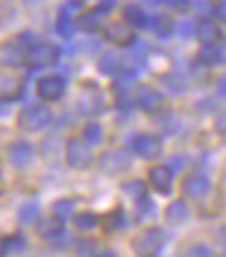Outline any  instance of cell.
Here are the masks:
<instances>
[{
	"label": "cell",
	"instance_id": "2",
	"mask_svg": "<svg viewBox=\"0 0 226 257\" xmlns=\"http://www.w3.org/2000/svg\"><path fill=\"white\" fill-rule=\"evenodd\" d=\"M163 245H166V233H163V230L146 228L131 240V250H134L136 255H158Z\"/></svg>",
	"mask_w": 226,
	"mask_h": 257
},
{
	"label": "cell",
	"instance_id": "18",
	"mask_svg": "<svg viewBox=\"0 0 226 257\" xmlns=\"http://www.w3.org/2000/svg\"><path fill=\"white\" fill-rule=\"evenodd\" d=\"M20 92H22V83L13 75L0 73V100H15L20 97Z\"/></svg>",
	"mask_w": 226,
	"mask_h": 257
},
{
	"label": "cell",
	"instance_id": "42",
	"mask_svg": "<svg viewBox=\"0 0 226 257\" xmlns=\"http://www.w3.org/2000/svg\"><path fill=\"white\" fill-rule=\"evenodd\" d=\"M216 56H219V63H226V39L216 46Z\"/></svg>",
	"mask_w": 226,
	"mask_h": 257
},
{
	"label": "cell",
	"instance_id": "41",
	"mask_svg": "<svg viewBox=\"0 0 226 257\" xmlns=\"http://www.w3.org/2000/svg\"><path fill=\"white\" fill-rule=\"evenodd\" d=\"M95 250H98V245L93 243V240H90V243H88V240L78 243V252H95Z\"/></svg>",
	"mask_w": 226,
	"mask_h": 257
},
{
	"label": "cell",
	"instance_id": "25",
	"mask_svg": "<svg viewBox=\"0 0 226 257\" xmlns=\"http://www.w3.org/2000/svg\"><path fill=\"white\" fill-rule=\"evenodd\" d=\"M102 136H105V131H102V126H100L98 121H88L83 126V141L88 146H98L102 141Z\"/></svg>",
	"mask_w": 226,
	"mask_h": 257
},
{
	"label": "cell",
	"instance_id": "4",
	"mask_svg": "<svg viewBox=\"0 0 226 257\" xmlns=\"http://www.w3.org/2000/svg\"><path fill=\"white\" fill-rule=\"evenodd\" d=\"M61 49L51 42H34L27 49V61H32V66H54L58 63Z\"/></svg>",
	"mask_w": 226,
	"mask_h": 257
},
{
	"label": "cell",
	"instance_id": "11",
	"mask_svg": "<svg viewBox=\"0 0 226 257\" xmlns=\"http://www.w3.org/2000/svg\"><path fill=\"white\" fill-rule=\"evenodd\" d=\"M8 160L13 163L15 168H27L29 163L34 160V148L29 141H13L8 146Z\"/></svg>",
	"mask_w": 226,
	"mask_h": 257
},
{
	"label": "cell",
	"instance_id": "28",
	"mask_svg": "<svg viewBox=\"0 0 226 257\" xmlns=\"http://www.w3.org/2000/svg\"><path fill=\"white\" fill-rule=\"evenodd\" d=\"M73 226L78 230H90L98 226V216L93 211H83V214H73Z\"/></svg>",
	"mask_w": 226,
	"mask_h": 257
},
{
	"label": "cell",
	"instance_id": "30",
	"mask_svg": "<svg viewBox=\"0 0 226 257\" xmlns=\"http://www.w3.org/2000/svg\"><path fill=\"white\" fill-rule=\"evenodd\" d=\"M197 58H199V63H202V66H214V63H219V56H216V44H202Z\"/></svg>",
	"mask_w": 226,
	"mask_h": 257
},
{
	"label": "cell",
	"instance_id": "39",
	"mask_svg": "<svg viewBox=\"0 0 226 257\" xmlns=\"http://www.w3.org/2000/svg\"><path fill=\"white\" fill-rule=\"evenodd\" d=\"M185 165H187V158H183V156H173V160H170V170L173 172L185 168Z\"/></svg>",
	"mask_w": 226,
	"mask_h": 257
},
{
	"label": "cell",
	"instance_id": "22",
	"mask_svg": "<svg viewBox=\"0 0 226 257\" xmlns=\"http://www.w3.org/2000/svg\"><path fill=\"white\" fill-rule=\"evenodd\" d=\"M102 97L100 95H83L81 97V102H78V109L83 112L85 116H95V114H100L102 112Z\"/></svg>",
	"mask_w": 226,
	"mask_h": 257
},
{
	"label": "cell",
	"instance_id": "19",
	"mask_svg": "<svg viewBox=\"0 0 226 257\" xmlns=\"http://www.w3.org/2000/svg\"><path fill=\"white\" fill-rule=\"evenodd\" d=\"M146 27H151L161 39H166V37H170L175 32V22L170 17H166V15H156V17H148V25Z\"/></svg>",
	"mask_w": 226,
	"mask_h": 257
},
{
	"label": "cell",
	"instance_id": "31",
	"mask_svg": "<svg viewBox=\"0 0 226 257\" xmlns=\"http://www.w3.org/2000/svg\"><path fill=\"white\" fill-rule=\"evenodd\" d=\"M122 192H124L127 197L139 199V197L146 194V182H143V180H127V182L122 185Z\"/></svg>",
	"mask_w": 226,
	"mask_h": 257
},
{
	"label": "cell",
	"instance_id": "14",
	"mask_svg": "<svg viewBox=\"0 0 226 257\" xmlns=\"http://www.w3.org/2000/svg\"><path fill=\"white\" fill-rule=\"evenodd\" d=\"M195 37L202 44H216L221 37V27L214 20H199L197 27H195Z\"/></svg>",
	"mask_w": 226,
	"mask_h": 257
},
{
	"label": "cell",
	"instance_id": "9",
	"mask_svg": "<svg viewBox=\"0 0 226 257\" xmlns=\"http://www.w3.org/2000/svg\"><path fill=\"white\" fill-rule=\"evenodd\" d=\"M148 185L154 187L158 194H170V189H173V170H170V165H151L148 168Z\"/></svg>",
	"mask_w": 226,
	"mask_h": 257
},
{
	"label": "cell",
	"instance_id": "1",
	"mask_svg": "<svg viewBox=\"0 0 226 257\" xmlns=\"http://www.w3.org/2000/svg\"><path fill=\"white\" fill-rule=\"evenodd\" d=\"M51 109L46 107V104H29L25 107L22 112H20V119H17V124L22 131H42L51 124Z\"/></svg>",
	"mask_w": 226,
	"mask_h": 257
},
{
	"label": "cell",
	"instance_id": "37",
	"mask_svg": "<svg viewBox=\"0 0 226 257\" xmlns=\"http://www.w3.org/2000/svg\"><path fill=\"white\" fill-rule=\"evenodd\" d=\"M214 126H216V131H219V134H226V109L216 114V119H214Z\"/></svg>",
	"mask_w": 226,
	"mask_h": 257
},
{
	"label": "cell",
	"instance_id": "23",
	"mask_svg": "<svg viewBox=\"0 0 226 257\" xmlns=\"http://www.w3.org/2000/svg\"><path fill=\"white\" fill-rule=\"evenodd\" d=\"M76 20L71 17V13H66V10H61L58 15V22H56V32L58 37H63V39H71L73 34H76Z\"/></svg>",
	"mask_w": 226,
	"mask_h": 257
},
{
	"label": "cell",
	"instance_id": "26",
	"mask_svg": "<svg viewBox=\"0 0 226 257\" xmlns=\"http://www.w3.org/2000/svg\"><path fill=\"white\" fill-rule=\"evenodd\" d=\"M51 211H54V216H58V218H68V216L76 214V199H68V197L56 199L54 206H51Z\"/></svg>",
	"mask_w": 226,
	"mask_h": 257
},
{
	"label": "cell",
	"instance_id": "15",
	"mask_svg": "<svg viewBox=\"0 0 226 257\" xmlns=\"http://www.w3.org/2000/svg\"><path fill=\"white\" fill-rule=\"evenodd\" d=\"M39 235L44 240H56L63 235V218L58 216H46L39 221Z\"/></svg>",
	"mask_w": 226,
	"mask_h": 257
},
{
	"label": "cell",
	"instance_id": "29",
	"mask_svg": "<svg viewBox=\"0 0 226 257\" xmlns=\"http://www.w3.org/2000/svg\"><path fill=\"white\" fill-rule=\"evenodd\" d=\"M124 223H127V218L122 214V209H114L112 214H107L105 221H102L105 230H119V228H124Z\"/></svg>",
	"mask_w": 226,
	"mask_h": 257
},
{
	"label": "cell",
	"instance_id": "8",
	"mask_svg": "<svg viewBox=\"0 0 226 257\" xmlns=\"http://www.w3.org/2000/svg\"><path fill=\"white\" fill-rule=\"evenodd\" d=\"M102 34H105V42L117 44V46H131L136 42V37H134V32L127 22H110L102 29Z\"/></svg>",
	"mask_w": 226,
	"mask_h": 257
},
{
	"label": "cell",
	"instance_id": "27",
	"mask_svg": "<svg viewBox=\"0 0 226 257\" xmlns=\"http://www.w3.org/2000/svg\"><path fill=\"white\" fill-rule=\"evenodd\" d=\"M37 218H39V204L37 201H25L20 206V221L27 226V223H37Z\"/></svg>",
	"mask_w": 226,
	"mask_h": 257
},
{
	"label": "cell",
	"instance_id": "36",
	"mask_svg": "<svg viewBox=\"0 0 226 257\" xmlns=\"http://www.w3.org/2000/svg\"><path fill=\"white\" fill-rule=\"evenodd\" d=\"M166 5H168L170 10H178V13H183V10H187L190 8V3L192 0H163Z\"/></svg>",
	"mask_w": 226,
	"mask_h": 257
},
{
	"label": "cell",
	"instance_id": "44",
	"mask_svg": "<svg viewBox=\"0 0 226 257\" xmlns=\"http://www.w3.org/2000/svg\"><path fill=\"white\" fill-rule=\"evenodd\" d=\"M216 10H219V13H221V15H224V17H226V0H221V5H219Z\"/></svg>",
	"mask_w": 226,
	"mask_h": 257
},
{
	"label": "cell",
	"instance_id": "43",
	"mask_svg": "<svg viewBox=\"0 0 226 257\" xmlns=\"http://www.w3.org/2000/svg\"><path fill=\"white\" fill-rule=\"evenodd\" d=\"M216 92H219L221 97H226V75L224 78H219V83H216Z\"/></svg>",
	"mask_w": 226,
	"mask_h": 257
},
{
	"label": "cell",
	"instance_id": "35",
	"mask_svg": "<svg viewBox=\"0 0 226 257\" xmlns=\"http://www.w3.org/2000/svg\"><path fill=\"white\" fill-rule=\"evenodd\" d=\"M195 27H197V22L185 20V22H180V27H178V34H180L183 39H190V37H195Z\"/></svg>",
	"mask_w": 226,
	"mask_h": 257
},
{
	"label": "cell",
	"instance_id": "21",
	"mask_svg": "<svg viewBox=\"0 0 226 257\" xmlns=\"http://www.w3.org/2000/svg\"><path fill=\"white\" fill-rule=\"evenodd\" d=\"M76 27L83 29V32H98L102 27V13L100 10H90V13H83L78 17Z\"/></svg>",
	"mask_w": 226,
	"mask_h": 257
},
{
	"label": "cell",
	"instance_id": "17",
	"mask_svg": "<svg viewBox=\"0 0 226 257\" xmlns=\"http://www.w3.org/2000/svg\"><path fill=\"white\" fill-rule=\"evenodd\" d=\"M122 17H124V22H127L129 27H146V25H148V15H146V10H143L141 5H136V3L127 5V8L122 10Z\"/></svg>",
	"mask_w": 226,
	"mask_h": 257
},
{
	"label": "cell",
	"instance_id": "34",
	"mask_svg": "<svg viewBox=\"0 0 226 257\" xmlns=\"http://www.w3.org/2000/svg\"><path fill=\"white\" fill-rule=\"evenodd\" d=\"M34 42H37V37H34L32 32H22V34H20V37L15 39V44H17V46H20V49H22L25 54H27V49H29V46H32Z\"/></svg>",
	"mask_w": 226,
	"mask_h": 257
},
{
	"label": "cell",
	"instance_id": "12",
	"mask_svg": "<svg viewBox=\"0 0 226 257\" xmlns=\"http://www.w3.org/2000/svg\"><path fill=\"white\" fill-rule=\"evenodd\" d=\"M209 177L207 175H202V172H195V175H190V177H185L183 182V194L185 197H190V199H204L207 194H209Z\"/></svg>",
	"mask_w": 226,
	"mask_h": 257
},
{
	"label": "cell",
	"instance_id": "13",
	"mask_svg": "<svg viewBox=\"0 0 226 257\" xmlns=\"http://www.w3.org/2000/svg\"><path fill=\"white\" fill-rule=\"evenodd\" d=\"M27 61V54L17 46L15 42H3L0 44V66L5 68H17Z\"/></svg>",
	"mask_w": 226,
	"mask_h": 257
},
{
	"label": "cell",
	"instance_id": "40",
	"mask_svg": "<svg viewBox=\"0 0 226 257\" xmlns=\"http://www.w3.org/2000/svg\"><path fill=\"white\" fill-rule=\"evenodd\" d=\"M114 3H117V0H102L95 10H100L102 15H105V13H112V10H114Z\"/></svg>",
	"mask_w": 226,
	"mask_h": 257
},
{
	"label": "cell",
	"instance_id": "3",
	"mask_svg": "<svg viewBox=\"0 0 226 257\" xmlns=\"http://www.w3.org/2000/svg\"><path fill=\"white\" fill-rule=\"evenodd\" d=\"M63 158L66 163L81 170V168H88L90 160H93V153H90V146L83 141V139H68L66 141V148H63Z\"/></svg>",
	"mask_w": 226,
	"mask_h": 257
},
{
	"label": "cell",
	"instance_id": "33",
	"mask_svg": "<svg viewBox=\"0 0 226 257\" xmlns=\"http://www.w3.org/2000/svg\"><path fill=\"white\" fill-rule=\"evenodd\" d=\"M185 252H187V255H197V257H207V255H212V247H209V245H204V243H195V245H187V247H185Z\"/></svg>",
	"mask_w": 226,
	"mask_h": 257
},
{
	"label": "cell",
	"instance_id": "6",
	"mask_svg": "<svg viewBox=\"0 0 226 257\" xmlns=\"http://www.w3.org/2000/svg\"><path fill=\"white\" fill-rule=\"evenodd\" d=\"M131 151L143 160H154L161 156V139L154 134H136L131 141Z\"/></svg>",
	"mask_w": 226,
	"mask_h": 257
},
{
	"label": "cell",
	"instance_id": "5",
	"mask_svg": "<svg viewBox=\"0 0 226 257\" xmlns=\"http://www.w3.org/2000/svg\"><path fill=\"white\" fill-rule=\"evenodd\" d=\"M37 95L44 102H56L66 95V80L61 75H44L37 80Z\"/></svg>",
	"mask_w": 226,
	"mask_h": 257
},
{
	"label": "cell",
	"instance_id": "32",
	"mask_svg": "<svg viewBox=\"0 0 226 257\" xmlns=\"http://www.w3.org/2000/svg\"><path fill=\"white\" fill-rule=\"evenodd\" d=\"M166 85L173 92H183L185 87H187V80H185L183 75H178V73H170V75H166Z\"/></svg>",
	"mask_w": 226,
	"mask_h": 257
},
{
	"label": "cell",
	"instance_id": "16",
	"mask_svg": "<svg viewBox=\"0 0 226 257\" xmlns=\"http://www.w3.org/2000/svg\"><path fill=\"white\" fill-rule=\"evenodd\" d=\"M98 68H100V73H107V75H117V73L124 68V58L119 56L117 51H107V54H102V56H100Z\"/></svg>",
	"mask_w": 226,
	"mask_h": 257
},
{
	"label": "cell",
	"instance_id": "38",
	"mask_svg": "<svg viewBox=\"0 0 226 257\" xmlns=\"http://www.w3.org/2000/svg\"><path fill=\"white\" fill-rule=\"evenodd\" d=\"M117 107H119V109H131V107H134V100H131V97H129V95H119V100H117Z\"/></svg>",
	"mask_w": 226,
	"mask_h": 257
},
{
	"label": "cell",
	"instance_id": "10",
	"mask_svg": "<svg viewBox=\"0 0 226 257\" xmlns=\"http://www.w3.org/2000/svg\"><path fill=\"white\" fill-rule=\"evenodd\" d=\"M136 104L141 107L143 112H148V114H156V112H161L163 109V95L151 85H141L136 90Z\"/></svg>",
	"mask_w": 226,
	"mask_h": 257
},
{
	"label": "cell",
	"instance_id": "24",
	"mask_svg": "<svg viewBox=\"0 0 226 257\" xmlns=\"http://www.w3.org/2000/svg\"><path fill=\"white\" fill-rule=\"evenodd\" d=\"M27 247L22 235H10L8 240H0V255H20Z\"/></svg>",
	"mask_w": 226,
	"mask_h": 257
},
{
	"label": "cell",
	"instance_id": "7",
	"mask_svg": "<svg viewBox=\"0 0 226 257\" xmlns=\"http://www.w3.org/2000/svg\"><path fill=\"white\" fill-rule=\"evenodd\" d=\"M129 168V153L122 151V148H112L107 153H102L100 158V170L110 172V175H119Z\"/></svg>",
	"mask_w": 226,
	"mask_h": 257
},
{
	"label": "cell",
	"instance_id": "20",
	"mask_svg": "<svg viewBox=\"0 0 226 257\" xmlns=\"http://www.w3.org/2000/svg\"><path fill=\"white\" fill-rule=\"evenodd\" d=\"M166 218H168L170 223H185V221L190 218V206H187L183 199L170 201L168 209H166Z\"/></svg>",
	"mask_w": 226,
	"mask_h": 257
}]
</instances>
